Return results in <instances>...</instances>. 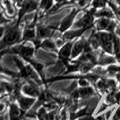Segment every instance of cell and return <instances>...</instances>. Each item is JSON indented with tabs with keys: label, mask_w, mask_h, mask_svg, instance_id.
<instances>
[{
	"label": "cell",
	"mask_w": 120,
	"mask_h": 120,
	"mask_svg": "<svg viewBox=\"0 0 120 120\" xmlns=\"http://www.w3.org/2000/svg\"><path fill=\"white\" fill-rule=\"evenodd\" d=\"M111 22H112V19H109V18H105V17L98 18L94 23L96 31H107Z\"/></svg>",
	"instance_id": "9c48e42d"
},
{
	"label": "cell",
	"mask_w": 120,
	"mask_h": 120,
	"mask_svg": "<svg viewBox=\"0 0 120 120\" xmlns=\"http://www.w3.org/2000/svg\"><path fill=\"white\" fill-rule=\"evenodd\" d=\"M87 45H88V40H85L84 38H82L79 40H77L76 42H75L74 46H73V49H72L71 57L72 58H75V57L79 56L82 53L84 52Z\"/></svg>",
	"instance_id": "277c9868"
},
{
	"label": "cell",
	"mask_w": 120,
	"mask_h": 120,
	"mask_svg": "<svg viewBox=\"0 0 120 120\" xmlns=\"http://www.w3.org/2000/svg\"><path fill=\"white\" fill-rule=\"evenodd\" d=\"M113 120H120V109L115 112V115L113 116Z\"/></svg>",
	"instance_id": "ffe728a7"
},
{
	"label": "cell",
	"mask_w": 120,
	"mask_h": 120,
	"mask_svg": "<svg viewBox=\"0 0 120 120\" xmlns=\"http://www.w3.org/2000/svg\"><path fill=\"white\" fill-rule=\"evenodd\" d=\"M19 40H20V33H19L17 27L15 26V27H12L6 30L3 42L5 45L10 46L18 42Z\"/></svg>",
	"instance_id": "3957f363"
},
{
	"label": "cell",
	"mask_w": 120,
	"mask_h": 120,
	"mask_svg": "<svg viewBox=\"0 0 120 120\" xmlns=\"http://www.w3.org/2000/svg\"><path fill=\"white\" fill-rule=\"evenodd\" d=\"M53 1L54 0H42L40 2V7L44 10H49L53 5Z\"/></svg>",
	"instance_id": "ac0fdd59"
},
{
	"label": "cell",
	"mask_w": 120,
	"mask_h": 120,
	"mask_svg": "<svg viewBox=\"0 0 120 120\" xmlns=\"http://www.w3.org/2000/svg\"><path fill=\"white\" fill-rule=\"evenodd\" d=\"M22 120H35V119H30V118H23Z\"/></svg>",
	"instance_id": "d4e9b609"
},
{
	"label": "cell",
	"mask_w": 120,
	"mask_h": 120,
	"mask_svg": "<svg viewBox=\"0 0 120 120\" xmlns=\"http://www.w3.org/2000/svg\"><path fill=\"white\" fill-rule=\"evenodd\" d=\"M73 46H74V43L72 41H68V42H66L65 45L60 49L59 52H58V56H59L60 61L66 62L67 60L69 59V57L72 55Z\"/></svg>",
	"instance_id": "8992f818"
},
{
	"label": "cell",
	"mask_w": 120,
	"mask_h": 120,
	"mask_svg": "<svg viewBox=\"0 0 120 120\" xmlns=\"http://www.w3.org/2000/svg\"><path fill=\"white\" fill-rule=\"evenodd\" d=\"M13 51L15 53L21 55L22 57H24L25 59H30V57L33 56V53H34V49L30 46L22 45L18 48H15Z\"/></svg>",
	"instance_id": "52a82bcc"
},
{
	"label": "cell",
	"mask_w": 120,
	"mask_h": 120,
	"mask_svg": "<svg viewBox=\"0 0 120 120\" xmlns=\"http://www.w3.org/2000/svg\"><path fill=\"white\" fill-rule=\"evenodd\" d=\"M78 12H79L78 8L73 9L70 14L68 15H66L65 18L62 20V22H60L59 28H58V30H59L61 33H65V31H67V30L73 25L74 22H75V17H76V15L78 14Z\"/></svg>",
	"instance_id": "7a4b0ae2"
},
{
	"label": "cell",
	"mask_w": 120,
	"mask_h": 120,
	"mask_svg": "<svg viewBox=\"0 0 120 120\" xmlns=\"http://www.w3.org/2000/svg\"><path fill=\"white\" fill-rule=\"evenodd\" d=\"M5 105L4 104V103L0 102V115H2V114L4 113V111H5Z\"/></svg>",
	"instance_id": "44dd1931"
},
{
	"label": "cell",
	"mask_w": 120,
	"mask_h": 120,
	"mask_svg": "<svg viewBox=\"0 0 120 120\" xmlns=\"http://www.w3.org/2000/svg\"><path fill=\"white\" fill-rule=\"evenodd\" d=\"M34 37H35V30L33 28H31V26L25 29L23 32V40H30V39H33Z\"/></svg>",
	"instance_id": "2e32d148"
},
{
	"label": "cell",
	"mask_w": 120,
	"mask_h": 120,
	"mask_svg": "<svg viewBox=\"0 0 120 120\" xmlns=\"http://www.w3.org/2000/svg\"><path fill=\"white\" fill-rule=\"evenodd\" d=\"M22 92L24 94H26L28 97H31V98L39 97L40 94V91L39 90V88L36 85L32 84V83L23 85L22 86Z\"/></svg>",
	"instance_id": "30bf717a"
},
{
	"label": "cell",
	"mask_w": 120,
	"mask_h": 120,
	"mask_svg": "<svg viewBox=\"0 0 120 120\" xmlns=\"http://www.w3.org/2000/svg\"><path fill=\"white\" fill-rule=\"evenodd\" d=\"M51 33H52V30L49 27H44V26H39L38 27L37 34H38V37H40V38L47 39L51 35Z\"/></svg>",
	"instance_id": "4fadbf2b"
},
{
	"label": "cell",
	"mask_w": 120,
	"mask_h": 120,
	"mask_svg": "<svg viewBox=\"0 0 120 120\" xmlns=\"http://www.w3.org/2000/svg\"><path fill=\"white\" fill-rule=\"evenodd\" d=\"M78 83L80 84V86H82V88H83V87H88L89 86V81L86 79V77L85 78H82L80 80L78 81Z\"/></svg>",
	"instance_id": "d6986e66"
},
{
	"label": "cell",
	"mask_w": 120,
	"mask_h": 120,
	"mask_svg": "<svg viewBox=\"0 0 120 120\" xmlns=\"http://www.w3.org/2000/svg\"><path fill=\"white\" fill-rule=\"evenodd\" d=\"M116 4L119 5V7H120V0H116Z\"/></svg>",
	"instance_id": "cb8c5ba5"
},
{
	"label": "cell",
	"mask_w": 120,
	"mask_h": 120,
	"mask_svg": "<svg viewBox=\"0 0 120 120\" xmlns=\"http://www.w3.org/2000/svg\"><path fill=\"white\" fill-rule=\"evenodd\" d=\"M3 33H4V28H1V27H0V38L2 37Z\"/></svg>",
	"instance_id": "603a6c76"
},
{
	"label": "cell",
	"mask_w": 120,
	"mask_h": 120,
	"mask_svg": "<svg viewBox=\"0 0 120 120\" xmlns=\"http://www.w3.org/2000/svg\"><path fill=\"white\" fill-rule=\"evenodd\" d=\"M95 16L97 18H100V17H105V18H109V19H112L114 17V11L111 10L110 8L105 7L103 9L100 10H97Z\"/></svg>",
	"instance_id": "7c38bea8"
},
{
	"label": "cell",
	"mask_w": 120,
	"mask_h": 120,
	"mask_svg": "<svg viewBox=\"0 0 120 120\" xmlns=\"http://www.w3.org/2000/svg\"><path fill=\"white\" fill-rule=\"evenodd\" d=\"M115 34L120 38V24H117V26H116V30H115Z\"/></svg>",
	"instance_id": "7402d4cb"
},
{
	"label": "cell",
	"mask_w": 120,
	"mask_h": 120,
	"mask_svg": "<svg viewBox=\"0 0 120 120\" xmlns=\"http://www.w3.org/2000/svg\"><path fill=\"white\" fill-rule=\"evenodd\" d=\"M109 0H92L91 1V7L96 10H100L107 7V3Z\"/></svg>",
	"instance_id": "9a60e30c"
},
{
	"label": "cell",
	"mask_w": 120,
	"mask_h": 120,
	"mask_svg": "<svg viewBox=\"0 0 120 120\" xmlns=\"http://www.w3.org/2000/svg\"><path fill=\"white\" fill-rule=\"evenodd\" d=\"M94 94V90L91 87H83V88H81L80 90H78V96L79 98H89L91 95Z\"/></svg>",
	"instance_id": "5bb4252c"
},
{
	"label": "cell",
	"mask_w": 120,
	"mask_h": 120,
	"mask_svg": "<svg viewBox=\"0 0 120 120\" xmlns=\"http://www.w3.org/2000/svg\"><path fill=\"white\" fill-rule=\"evenodd\" d=\"M41 47L46 48V49H56V43L53 40H49V39H46L42 43H41Z\"/></svg>",
	"instance_id": "e0dca14e"
},
{
	"label": "cell",
	"mask_w": 120,
	"mask_h": 120,
	"mask_svg": "<svg viewBox=\"0 0 120 120\" xmlns=\"http://www.w3.org/2000/svg\"><path fill=\"white\" fill-rule=\"evenodd\" d=\"M16 100H17V102H18V106L21 108V109L23 110V111L30 109V108L35 104V101H36L35 98L21 96L20 94L17 96Z\"/></svg>",
	"instance_id": "5b68a950"
},
{
	"label": "cell",
	"mask_w": 120,
	"mask_h": 120,
	"mask_svg": "<svg viewBox=\"0 0 120 120\" xmlns=\"http://www.w3.org/2000/svg\"><path fill=\"white\" fill-rule=\"evenodd\" d=\"M25 112L21 109V108L16 103H11L9 105V119L10 120H20Z\"/></svg>",
	"instance_id": "ba28073f"
},
{
	"label": "cell",
	"mask_w": 120,
	"mask_h": 120,
	"mask_svg": "<svg viewBox=\"0 0 120 120\" xmlns=\"http://www.w3.org/2000/svg\"><path fill=\"white\" fill-rule=\"evenodd\" d=\"M38 7V5L37 3H35L34 1L32 0H25L24 4H23V6L22 8V11H21V14H20V17L19 18H22V15L27 13V12H30L32 10H35L36 8Z\"/></svg>",
	"instance_id": "8fae6325"
},
{
	"label": "cell",
	"mask_w": 120,
	"mask_h": 120,
	"mask_svg": "<svg viewBox=\"0 0 120 120\" xmlns=\"http://www.w3.org/2000/svg\"><path fill=\"white\" fill-rule=\"evenodd\" d=\"M96 37L98 38L100 47L108 55L114 54L113 46V33L108 31H96Z\"/></svg>",
	"instance_id": "6da1fadb"
}]
</instances>
